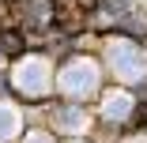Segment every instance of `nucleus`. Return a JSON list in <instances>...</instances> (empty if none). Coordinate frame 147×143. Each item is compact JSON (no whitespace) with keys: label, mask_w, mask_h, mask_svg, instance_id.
<instances>
[{"label":"nucleus","mask_w":147,"mask_h":143,"mask_svg":"<svg viewBox=\"0 0 147 143\" xmlns=\"http://www.w3.org/2000/svg\"><path fill=\"white\" fill-rule=\"evenodd\" d=\"M125 143H147V136H128Z\"/></svg>","instance_id":"obj_8"},{"label":"nucleus","mask_w":147,"mask_h":143,"mask_svg":"<svg viewBox=\"0 0 147 143\" xmlns=\"http://www.w3.org/2000/svg\"><path fill=\"white\" fill-rule=\"evenodd\" d=\"M57 124H61L64 132H83V124H87V113L83 109H61V113H57Z\"/></svg>","instance_id":"obj_5"},{"label":"nucleus","mask_w":147,"mask_h":143,"mask_svg":"<svg viewBox=\"0 0 147 143\" xmlns=\"http://www.w3.org/2000/svg\"><path fill=\"white\" fill-rule=\"evenodd\" d=\"M98 87V68L94 60H72L64 72H61V91L72 94V98H83Z\"/></svg>","instance_id":"obj_2"},{"label":"nucleus","mask_w":147,"mask_h":143,"mask_svg":"<svg viewBox=\"0 0 147 143\" xmlns=\"http://www.w3.org/2000/svg\"><path fill=\"white\" fill-rule=\"evenodd\" d=\"M15 87L23 94H42L49 87V64L42 60V56H26V60H19L15 68Z\"/></svg>","instance_id":"obj_3"},{"label":"nucleus","mask_w":147,"mask_h":143,"mask_svg":"<svg viewBox=\"0 0 147 143\" xmlns=\"http://www.w3.org/2000/svg\"><path fill=\"white\" fill-rule=\"evenodd\" d=\"M102 109H106V117H109V121H125L128 113H132V98L117 91V94H109V98H106V105H102Z\"/></svg>","instance_id":"obj_4"},{"label":"nucleus","mask_w":147,"mask_h":143,"mask_svg":"<svg viewBox=\"0 0 147 143\" xmlns=\"http://www.w3.org/2000/svg\"><path fill=\"white\" fill-rule=\"evenodd\" d=\"M109 68L117 72V79L140 83V79H143V53H140L132 42H113V45H109Z\"/></svg>","instance_id":"obj_1"},{"label":"nucleus","mask_w":147,"mask_h":143,"mask_svg":"<svg viewBox=\"0 0 147 143\" xmlns=\"http://www.w3.org/2000/svg\"><path fill=\"white\" fill-rule=\"evenodd\" d=\"M15 132H19V113H15V105H0V143L11 139Z\"/></svg>","instance_id":"obj_6"},{"label":"nucleus","mask_w":147,"mask_h":143,"mask_svg":"<svg viewBox=\"0 0 147 143\" xmlns=\"http://www.w3.org/2000/svg\"><path fill=\"white\" fill-rule=\"evenodd\" d=\"M26 143H53L49 136H42V132H34V136H26Z\"/></svg>","instance_id":"obj_7"}]
</instances>
